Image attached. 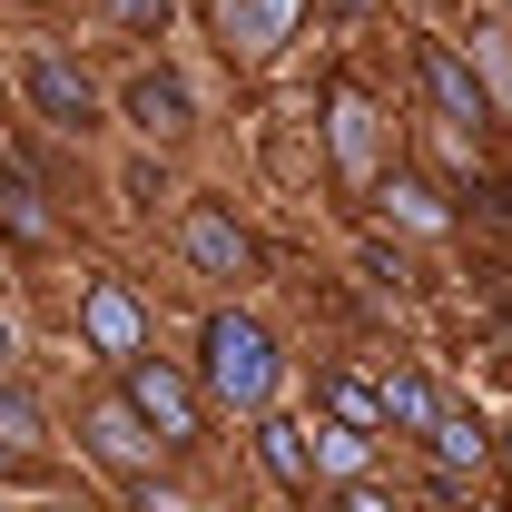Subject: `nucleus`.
I'll use <instances>...</instances> for the list:
<instances>
[{"label": "nucleus", "mask_w": 512, "mask_h": 512, "mask_svg": "<svg viewBox=\"0 0 512 512\" xmlns=\"http://www.w3.org/2000/svg\"><path fill=\"white\" fill-rule=\"evenodd\" d=\"M276 384H286V355H276V335H266L256 316L217 306V316L197 325V394H207V404H227V414H266Z\"/></svg>", "instance_id": "1"}, {"label": "nucleus", "mask_w": 512, "mask_h": 512, "mask_svg": "<svg viewBox=\"0 0 512 512\" xmlns=\"http://www.w3.org/2000/svg\"><path fill=\"white\" fill-rule=\"evenodd\" d=\"M119 404L158 434V453H178L197 444V424H207V394H197L178 365H158V355H128V384H119Z\"/></svg>", "instance_id": "2"}, {"label": "nucleus", "mask_w": 512, "mask_h": 512, "mask_svg": "<svg viewBox=\"0 0 512 512\" xmlns=\"http://www.w3.org/2000/svg\"><path fill=\"white\" fill-rule=\"evenodd\" d=\"M79 345H89V355H148V306H138V296H128V276H89V286H79Z\"/></svg>", "instance_id": "3"}, {"label": "nucleus", "mask_w": 512, "mask_h": 512, "mask_svg": "<svg viewBox=\"0 0 512 512\" xmlns=\"http://www.w3.org/2000/svg\"><path fill=\"white\" fill-rule=\"evenodd\" d=\"M414 79H424V99H434L453 128H483V119H493V89L473 79V60H463L453 40H414Z\"/></svg>", "instance_id": "4"}, {"label": "nucleus", "mask_w": 512, "mask_h": 512, "mask_svg": "<svg viewBox=\"0 0 512 512\" xmlns=\"http://www.w3.org/2000/svg\"><path fill=\"white\" fill-rule=\"evenodd\" d=\"M325 148H335L345 178H375V168H384V119H375V99H365L355 79L325 89Z\"/></svg>", "instance_id": "5"}, {"label": "nucleus", "mask_w": 512, "mask_h": 512, "mask_svg": "<svg viewBox=\"0 0 512 512\" xmlns=\"http://www.w3.org/2000/svg\"><path fill=\"white\" fill-rule=\"evenodd\" d=\"M20 89H30V109H40L50 128H89V119H99V89H89V69L60 60V50H30V60H20Z\"/></svg>", "instance_id": "6"}, {"label": "nucleus", "mask_w": 512, "mask_h": 512, "mask_svg": "<svg viewBox=\"0 0 512 512\" xmlns=\"http://www.w3.org/2000/svg\"><path fill=\"white\" fill-rule=\"evenodd\" d=\"M178 247H188V266H197V276H247V266H256L247 227H237L217 197H197L188 217H178Z\"/></svg>", "instance_id": "7"}, {"label": "nucleus", "mask_w": 512, "mask_h": 512, "mask_svg": "<svg viewBox=\"0 0 512 512\" xmlns=\"http://www.w3.org/2000/svg\"><path fill=\"white\" fill-rule=\"evenodd\" d=\"M296 20H306V0H217V40L247 60H276L296 40Z\"/></svg>", "instance_id": "8"}, {"label": "nucleus", "mask_w": 512, "mask_h": 512, "mask_svg": "<svg viewBox=\"0 0 512 512\" xmlns=\"http://www.w3.org/2000/svg\"><path fill=\"white\" fill-rule=\"evenodd\" d=\"M89 453H99L109 473H128V483H148V473H158V434L128 414L119 394H109V404H89Z\"/></svg>", "instance_id": "9"}, {"label": "nucleus", "mask_w": 512, "mask_h": 512, "mask_svg": "<svg viewBox=\"0 0 512 512\" xmlns=\"http://www.w3.org/2000/svg\"><path fill=\"white\" fill-rule=\"evenodd\" d=\"M119 119L148 128V138H178V128L197 119V99H188V79H178V69H138V79L119 89Z\"/></svg>", "instance_id": "10"}, {"label": "nucleus", "mask_w": 512, "mask_h": 512, "mask_svg": "<svg viewBox=\"0 0 512 512\" xmlns=\"http://www.w3.org/2000/svg\"><path fill=\"white\" fill-rule=\"evenodd\" d=\"M0 237L10 247H50L60 237V207L30 188V168H10V158H0Z\"/></svg>", "instance_id": "11"}, {"label": "nucleus", "mask_w": 512, "mask_h": 512, "mask_svg": "<svg viewBox=\"0 0 512 512\" xmlns=\"http://www.w3.org/2000/svg\"><path fill=\"white\" fill-rule=\"evenodd\" d=\"M375 197H384V217L414 227V237H444L453 227V207L434 197V178H414V168H375Z\"/></svg>", "instance_id": "12"}, {"label": "nucleus", "mask_w": 512, "mask_h": 512, "mask_svg": "<svg viewBox=\"0 0 512 512\" xmlns=\"http://www.w3.org/2000/svg\"><path fill=\"white\" fill-rule=\"evenodd\" d=\"M247 424H256V463H266L286 493H316V473H306V424H296V414H276V404L247 414Z\"/></svg>", "instance_id": "13"}, {"label": "nucleus", "mask_w": 512, "mask_h": 512, "mask_svg": "<svg viewBox=\"0 0 512 512\" xmlns=\"http://www.w3.org/2000/svg\"><path fill=\"white\" fill-rule=\"evenodd\" d=\"M365 463H375V434H355V424H335V414L306 424V473H316V483H355Z\"/></svg>", "instance_id": "14"}, {"label": "nucleus", "mask_w": 512, "mask_h": 512, "mask_svg": "<svg viewBox=\"0 0 512 512\" xmlns=\"http://www.w3.org/2000/svg\"><path fill=\"white\" fill-rule=\"evenodd\" d=\"M316 404L335 414V424H355V434H384V384L355 375V365H325V375H316Z\"/></svg>", "instance_id": "15"}, {"label": "nucleus", "mask_w": 512, "mask_h": 512, "mask_svg": "<svg viewBox=\"0 0 512 512\" xmlns=\"http://www.w3.org/2000/svg\"><path fill=\"white\" fill-rule=\"evenodd\" d=\"M424 444H434V463H444V473H473V463L493 453V434H483V424H473L463 404H434V424H424Z\"/></svg>", "instance_id": "16"}, {"label": "nucleus", "mask_w": 512, "mask_h": 512, "mask_svg": "<svg viewBox=\"0 0 512 512\" xmlns=\"http://www.w3.org/2000/svg\"><path fill=\"white\" fill-rule=\"evenodd\" d=\"M434 404H444V394H434L424 375H384V434H424Z\"/></svg>", "instance_id": "17"}, {"label": "nucleus", "mask_w": 512, "mask_h": 512, "mask_svg": "<svg viewBox=\"0 0 512 512\" xmlns=\"http://www.w3.org/2000/svg\"><path fill=\"white\" fill-rule=\"evenodd\" d=\"M335 512H404V503L384 493L375 473H355V483H335Z\"/></svg>", "instance_id": "18"}, {"label": "nucleus", "mask_w": 512, "mask_h": 512, "mask_svg": "<svg viewBox=\"0 0 512 512\" xmlns=\"http://www.w3.org/2000/svg\"><path fill=\"white\" fill-rule=\"evenodd\" d=\"M0 434H40V404H30L20 384H0Z\"/></svg>", "instance_id": "19"}, {"label": "nucleus", "mask_w": 512, "mask_h": 512, "mask_svg": "<svg viewBox=\"0 0 512 512\" xmlns=\"http://www.w3.org/2000/svg\"><path fill=\"white\" fill-rule=\"evenodd\" d=\"M30 512H89V503H30Z\"/></svg>", "instance_id": "20"}, {"label": "nucleus", "mask_w": 512, "mask_h": 512, "mask_svg": "<svg viewBox=\"0 0 512 512\" xmlns=\"http://www.w3.org/2000/svg\"><path fill=\"white\" fill-rule=\"evenodd\" d=\"M0 355H10V325H0Z\"/></svg>", "instance_id": "21"}, {"label": "nucleus", "mask_w": 512, "mask_h": 512, "mask_svg": "<svg viewBox=\"0 0 512 512\" xmlns=\"http://www.w3.org/2000/svg\"><path fill=\"white\" fill-rule=\"evenodd\" d=\"M0 463H10V444H0Z\"/></svg>", "instance_id": "22"}, {"label": "nucleus", "mask_w": 512, "mask_h": 512, "mask_svg": "<svg viewBox=\"0 0 512 512\" xmlns=\"http://www.w3.org/2000/svg\"><path fill=\"white\" fill-rule=\"evenodd\" d=\"M503 10H512V0H503Z\"/></svg>", "instance_id": "23"}]
</instances>
